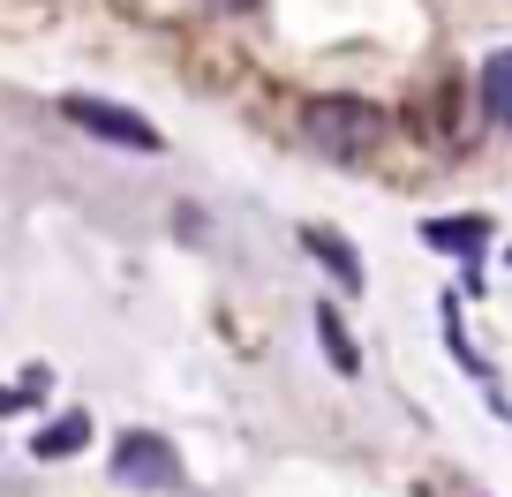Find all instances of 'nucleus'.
Masks as SVG:
<instances>
[{"label":"nucleus","mask_w":512,"mask_h":497,"mask_svg":"<svg viewBox=\"0 0 512 497\" xmlns=\"http://www.w3.org/2000/svg\"><path fill=\"white\" fill-rule=\"evenodd\" d=\"M482 113H490L497 129H512V46H497L482 61Z\"/></svg>","instance_id":"nucleus-5"},{"label":"nucleus","mask_w":512,"mask_h":497,"mask_svg":"<svg viewBox=\"0 0 512 497\" xmlns=\"http://www.w3.org/2000/svg\"><path fill=\"white\" fill-rule=\"evenodd\" d=\"M83 445H91V415H76V407H68V415H53L46 430L31 437V460H76Z\"/></svg>","instance_id":"nucleus-4"},{"label":"nucleus","mask_w":512,"mask_h":497,"mask_svg":"<svg viewBox=\"0 0 512 497\" xmlns=\"http://www.w3.org/2000/svg\"><path fill=\"white\" fill-rule=\"evenodd\" d=\"M211 8H226V16H249V8H256V0H211Z\"/></svg>","instance_id":"nucleus-9"},{"label":"nucleus","mask_w":512,"mask_h":497,"mask_svg":"<svg viewBox=\"0 0 512 497\" xmlns=\"http://www.w3.org/2000/svg\"><path fill=\"white\" fill-rule=\"evenodd\" d=\"M61 113L76 121L83 136H98V144H121V151H159V129H151L144 113L113 106V98H91V91H68Z\"/></svg>","instance_id":"nucleus-2"},{"label":"nucleus","mask_w":512,"mask_h":497,"mask_svg":"<svg viewBox=\"0 0 512 497\" xmlns=\"http://www.w3.org/2000/svg\"><path fill=\"white\" fill-rule=\"evenodd\" d=\"M302 136L317 159H339V166H362L369 151L384 144V106L369 98H347V91H324L302 106Z\"/></svg>","instance_id":"nucleus-1"},{"label":"nucleus","mask_w":512,"mask_h":497,"mask_svg":"<svg viewBox=\"0 0 512 497\" xmlns=\"http://www.w3.org/2000/svg\"><path fill=\"white\" fill-rule=\"evenodd\" d=\"M309 257H317V264H332V272H339V287H362V257H354V249H347V234H332V226H309Z\"/></svg>","instance_id":"nucleus-6"},{"label":"nucleus","mask_w":512,"mask_h":497,"mask_svg":"<svg viewBox=\"0 0 512 497\" xmlns=\"http://www.w3.org/2000/svg\"><path fill=\"white\" fill-rule=\"evenodd\" d=\"M482 234H490V219H430L422 226V241H430V249H482Z\"/></svg>","instance_id":"nucleus-7"},{"label":"nucleus","mask_w":512,"mask_h":497,"mask_svg":"<svg viewBox=\"0 0 512 497\" xmlns=\"http://www.w3.org/2000/svg\"><path fill=\"white\" fill-rule=\"evenodd\" d=\"M317 339H324V354H332V369H339V377H354V369H362V354H354L347 324H339L332 309H317Z\"/></svg>","instance_id":"nucleus-8"},{"label":"nucleus","mask_w":512,"mask_h":497,"mask_svg":"<svg viewBox=\"0 0 512 497\" xmlns=\"http://www.w3.org/2000/svg\"><path fill=\"white\" fill-rule=\"evenodd\" d=\"M113 482H128V490H181L189 467H181V452L166 445V437L128 430L121 445H113Z\"/></svg>","instance_id":"nucleus-3"}]
</instances>
